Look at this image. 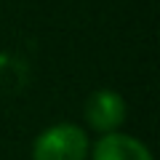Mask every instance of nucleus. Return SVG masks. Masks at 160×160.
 <instances>
[{"label":"nucleus","mask_w":160,"mask_h":160,"mask_svg":"<svg viewBox=\"0 0 160 160\" xmlns=\"http://www.w3.org/2000/svg\"><path fill=\"white\" fill-rule=\"evenodd\" d=\"M91 139L75 123H56L32 142V160H88Z\"/></svg>","instance_id":"nucleus-1"},{"label":"nucleus","mask_w":160,"mask_h":160,"mask_svg":"<svg viewBox=\"0 0 160 160\" xmlns=\"http://www.w3.org/2000/svg\"><path fill=\"white\" fill-rule=\"evenodd\" d=\"M126 115H128L126 99L112 88H99L86 99V120L99 133L120 131V126L126 123Z\"/></svg>","instance_id":"nucleus-2"},{"label":"nucleus","mask_w":160,"mask_h":160,"mask_svg":"<svg viewBox=\"0 0 160 160\" xmlns=\"http://www.w3.org/2000/svg\"><path fill=\"white\" fill-rule=\"evenodd\" d=\"M88 158L91 160H155L142 139L120 131L102 133V139L88 149Z\"/></svg>","instance_id":"nucleus-3"}]
</instances>
